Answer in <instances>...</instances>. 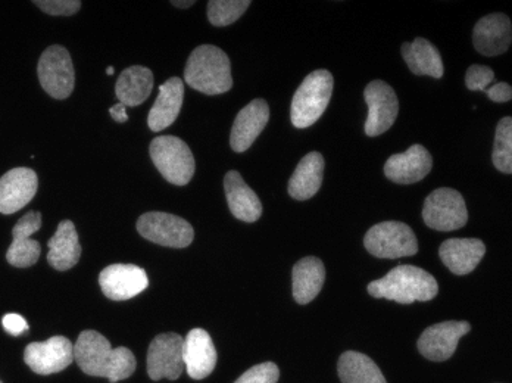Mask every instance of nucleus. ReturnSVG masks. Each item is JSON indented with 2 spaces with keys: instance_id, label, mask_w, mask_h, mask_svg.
<instances>
[{
  "instance_id": "nucleus-39",
  "label": "nucleus",
  "mask_w": 512,
  "mask_h": 383,
  "mask_svg": "<svg viewBox=\"0 0 512 383\" xmlns=\"http://www.w3.org/2000/svg\"><path fill=\"white\" fill-rule=\"evenodd\" d=\"M114 71H115V70H114V68H112V67H108V68H106V74H109V76H111V74H114Z\"/></svg>"
},
{
  "instance_id": "nucleus-3",
  "label": "nucleus",
  "mask_w": 512,
  "mask_h": 383,
  "mask_svg": "<svg viewBox=\"0 0 512 383\" xmlns=\"http://www.w3.org/2000/svg\"><path fill=\"white\" fill-rule=\"evenodd\" d=\"M184 80L192 89L205 95H221L233 86L230 59L217 46L202 45L189 56Z\"/></svg>"
},
{
  "instance_id": "nucleus-36",
  "label": "nucleus",
  "mask_w": 512,
  "mask_h": 383,
  "mask_svg": "<svg viewBox=\"0 0 512 383\" xmlns=\"http://www.w3.org/2000/svg\"><path fill=\"white\" fill-rule=\"evenodd\" d=\"M485 93L489 96L490 101L498 102V104L510 102L512 99V87L508 83H496L495 86L486 89Z\"/></svg>"
},
{
  "instance_id": "nucleus-40",
  "label": "nucleus",
  "mask_w": 512,
  "mask_h": 383,
  "mask_svg": "<svg viewBox=\"0 0 512 383\" xmlns=\"http://www.w3.org/2000/svg\"><path fill=\"white\" fill-rule=\"evenodd\" d=\"M0 383H2V382H0Z\"/></svg>"
},
{
  "instance_id": "nucleus-17",
  "label": "nucleus",
  "mask_w": 512,
  "mask_h": 383,
  "mask_svg": "<svg viewBox=\"0 0 512 383\" xmlns=\"http://www.w3.org/2000/svg\"><path fill=\"white\" fill-rule=\"evenodd\" d=\"M37 174L31 168H14L0 179V213L14 214L26 207L37 192Z\"/></svg>"
},
{
  "instance_id": "nucleus-32",
  "label": "nucleus",
  "mask_w": 512,
  "mask_h": 383,
  "mask_svg": "<svg viewBox=\"0 0 512 383\" xmlns=\"http://www.w3.org/2000/svg\"><path fill=\"white\" fill-rule=\"evenodd\" d=\"M280 378V370L276 363L256 364L248 372L243 373L234 383H277Z\"/></svg>"
},
{
  "instance_id": "nucleus-1",
  "label": "nucleus",
  "mask_w": 512,
  "mask_h": 383,
  "mask_svg": "<svg viewBox=\"0 0 512 383\" xmlns=\"http://www.w3.org/2000/svg\"><path fill=\"white\" fill-rule=\"evenodd\" d=\"M74 360L86 375L115 383L130 378L136 370V357L126 347L112 348L96 330H84L74 345Z\"/></svg>"
},
{
  "instance_id": "nucleus-38",
  "label": "nucleus",
  "mask_w": 512,
  "mask_h": 383,
  "mask_svg": "<svg viewBox=\"0 0 512 383\" xmlns=\"http://www.w3.org/2000/svg\"><path fill=\"white\" fill-rule=\"evenodd\" d=\"M174 6H177V8H189V6L195 5V2L193 0H189V2H179V0H173Z\"/></svg>"
},
{
  "instance_id": "nucleus-7",
  "label": "nucleus",
  "mask_w": 512,
  "mask_h": 383,
  "mask_svg": "<svg viewBox=\"0 0 512 383\" xmlns=\"http://www.w3.org/2000/svg\"><path fill=\"white\" fill-rule=\"evenodd\" d=\"M423 220L430 229L452 232L467 224L468 211L460 192L451 188L436 189L424 201Z\"/></svg>"
},
{
  "instance_id": "nucleus-35",
  "label": "nucleus",
  "mask_w": 512,
  "mask_h": 383,
  "mask_svg": "<svg viewBox=\"0 0 512 383\" xmlns=\"http://www.w3.org/2000/svg\"><path fill=\"white\" fill-rule=\"evenodd\" d=\"M2 326L12 336H20L28 332L26 319L17 313H8L3 316Z\"/></svg>"
},
{
  "instance_id": "nucleus-18",
  "label": "nucleus",
  "mask_w": 512,
  "mask_h": 383,
  "mask_svg": "<svg viewBox=\"0 0 512 383\" xmlns=\"http://www.w3.org/2000/svg\"><path fill=\"white\" fill-rule=\"evenodd\" d=\"M217 350L211 336L204 329H192L184 338L183 361L187 375L196 381L211 375L217 366Z\"/></svg>"
},
{
  "instance_id": "nucleus-6",
  "label": "nucleus",
  "mask_w": 512,
  "mask_h": 383,
  "mask_svg": "<svg viewBox=\"0 0 512 383\" xmlns=\"http://www.w3.org/2000/svg\"><path fill=\"white\" fill-rule=\"evenodd\" d=\"M365 249L377 258L396 260L412 257L418 252L415 233L401 221H383L368 230L364 238Z\"/></svg>"
},
{
  "instance_id": "nucleus-27",
  "label": "nucleus",
  "mask_w": 512,
  "mask_h": 383,
  "mask_svg": "<svg viewBox=\"0 0 512 383\" xmlns=\"http://www.w3.org/2000/svg\"><path fill=\"white\" fill-rule=\"evenodd\" d=\"M401 52L408 68L415 76H430L435 77V79H442L443 73H445L442 56H440L436 46L429 40L417 37L414 42L404 43Z\"/></svg>"
},
{
  "instance_id": "nucleus-28",
  "label": "nucleus",
  "mask_w": 512,
  "mask_h": 383,
  "mask_svg": "<svg viewBox=\"0 0 512 383\" xmlns=\"http://www.w3.org/2000/svg\"><path fill=\"white\" fill-rule=\"evenodd\" d=\"M154 87V74L149 68L134 65L127 68L118 77L115 93L121 104L126 107H137L151 95Z\"/></svg>"
},
{
  "instance_id": "nucleus-10",
  "label": "nucleus",
  "mask_w": 512,
  "mask_h": 383,
  "mask_svg": "<svg viewBox=\"0 0 512 383\" xmlns=\"http://www.w3.org/2000/svg\"><path fill=\"white\" fill-rule=\"evenodd\" d=\"M364 98L368 105L365 135L370 137L383 135L398 118L399 101L395 90L382 80H374L365 87Z\"/></svg>"
},
{
  "instance_id": "nucleus-9",
  "label": "nucleus",
  "mask_w": 512,
  "mask_h": 383,
  "mask_svg": "<svg viewBox=\"0 0 512 383\" xmlns=\"http://www.w3.org/2000/svg\"><path fill=\"white\" fill-rule=\"evenodd\" d=\"M40 84L55 99H67L74 90V65L70 52L62 46H51L39 59Z\"/></svg>"
},
{
  "instance_id": "nucleus-13",
  "label": "nucleus",
  "mask_w": 512,
  "mask_h": 383,
  "mask_svg": "<svg viewBox=\"0 0 512 383\" xmlns=\"http://www.w3.org/2000/svg\"><path fill=\"white\" fill-rule=\"evenodd\" d=\"M99 285L109 300L127 301L148 288L149 277L142 267L134 264H112L99 274Z\"/></svg>"
},
{
  "instance_id": "nucleus-24",
  "label": "nucleus",
  "mask_w": 512,
  "mask_h": 383,
  "mask_svg": "<svg viewBox=\"0 0 512 383\" xmlns=\"http://www.w3.org/2000/svg\"><path fill=\"white\" fill-rule=\"evenodd\" d=\"M326 282V267L317 257H305L293 267V298L298 304H309L323 289Z\"/></svg>"
},
{
  "instance_id": "nucleus-21",
  "label": "nucleus",
  "mask_w": 512,
  "mask_h": 383,
  "mask_svg": "<svg viewBox=\"0 0 512 383\" xmlns=\"http://www.w3.org/2000/svg\"><path fill=\"white\" fill-rule=\"evenodd\" d=\"M485 254L486 247L480 239H448L439 248L440 260L458 276L476 270Z\"/></svg>"
},
{
  "instance_id": "nucleus-8",
  "label": "nucleus",
  "mask_w": 512,
  "mask_h": 383,
  "mask_svg": "<svg viewBox=\"0 0 512 383\" xmlns=\"http://www.w3.org/2000/svg\"><path fill=\"white\" fill-rule=\"evenodd\" d=\"M137 232L162 247L186 248L195 238L189 221L167 213H146L137 220Z\"/></svg>"
},
{
  "instance_id": "nucleus-26",
  "label": "nucleus",
  "mask_w": 512,
  "mask_h": 383,
  "mask_svg": "<svg viewBox=\"0 0 512 383\" xmlns=\"http://www.w3.org/2000/svg\"><path fill=\"white\" fill-rule=\"evenodd\" d=\"M48 247V261L53 269L64 272L76 266L80 260L81 247L73 221L64 220L59 223L55 235L49 239Z\"/></svg>"
},
{
  "instance_id": "nucleus-31",
  "label": "nucleus",
  "mask_w": 512,
  "mask_h": 383,
  "mask_svg": "<svg viewBox=\"0 0 512 383\" xmlns=\"http://www.w3.org/2000/svg\"><path fill=\"white\" fill-rule=\"evenodd\" d=\"M249 6V0H211L208 2L209 23L215 27L230 26L245 14Z\"/></svg>"
},
{
  "instance_id": "nucleus-11",
  "label": "nucleus",
  "mask_w": 512,
  "mask_h": 383,
  "mask_svg": "<svg viewBox=\"0 0 512 383\" xmlns=\"http://www.w3.org/2000/svg\"><path fill=\"white\" fill-rule=\"evenodd\" d=\"M184 338L179 333H162L149 345L148 375L152 381H176L184 370Z\"/></svg>"
},
{
  "instance_id": "nucleus-23",
  "label": "nucleus",
  "mask_w": 512,
  "mask_h": 383,
  "mask_svg": "<svg viewBox=\"0 0 512 383\" xmlns=\"http://www.w3.org/2000/svg\"><path fill=\"white\" fill-rule=\"evenodd\" d=\"M224 191L231 214L236 219L254 223L262 214V204L258 195L246 185L239 171L231 170L224 177Z\"/></svg>"
},
{
  "instance_id": "nucleus-34",
  "label": "nucleus",
  "mask_w": 512,
  "mask_h": 383,
  "mask_svg": "<svg viewBox=\"0 0 512 383\" xmlns=\"http://www.w3.org/2000/svg\"><path fill=\"white\" fill-rule=\"evenodd\" d=\"M34 5L39 6L43 12L49 15H74L80 9L81 2L78 0H34Z\"/></svg>"
},
{
  "instance_id": "nucleus-37",
  "label": "nucleus",
  "mask_w": 512,
  "mask_h": 383,
  "mask_svg": "<svg viewBox=\"0 0 512 383\" xmlns=\"http://www.w3.org/2000/svg\"><path fill=\"white\" fill-rule=\"evenodd\" d=\"M109 114H111V117L114 118L115 121H118V123H126L128 121V115L126 111V105L117 104L114 105V107L109 110Z\"/></svg>"
},
{
  "instance_id": "nucleus-30",
  "label": "nucleus",
  "mask_w": 512,
  "mask_h": 383,
  "mask_svg": "<svg viewBox=\"0 0 512 383\" xmlns=\"http://www.w3.org/2000/svg\"><path fill=\"white\" fill-rule=\"evenodd\" d=\"M493 165L501 173H512V118L505 117L496 127L495 145L492 154Z\"/></svg>"
},
{
  "instance_id": "nucleus-22",
  "label": "nucleus",
  "mask_w": 512,
  "mask_h": 383,
  "mask_svg": "<svg viewBox=\"0 0 512 383\" xmlns=\"http://www.w3.org/2000/svg\"><path fill=\"white\" fill-rule=\"evenodd\" d=\"M183 99L184 83L179 77L168 79L162 86H159L158 98H156L154 107L149 111V129L152 132H161L170 127L179 117Z\"/></svg>"
},
{
  "instance_id": "nucleus-12",
  "label": "nucleus",
  "mask_w": 512,
  "mask_h": 383,
  "mask_svg": "<svg viewBox=\"0 0 512 383\" xmlns=\"http://www.w3.org/2000/svg\"><path fill=\"white\" fill-rule=\"evenodd\" d=\"M24 361L37 375H52L73 363L74 347L65 336H52L48 341L27 345Z\"/></svg>"
},
{
  "instance_id": "nucleus-20",
  "label": "nucleus",
  "mask_w": 512,
  "mask_h": 383,
  "mask_svg": "<svg viewBox=\"0 0 512 383\" xmlns=\"http://www.w3.org/2000/svg\"><path fill=\"white\" fill-rule=\"evenodd\" d=\"M512 42L511 20L505 14H490L476 24L473 31L474 48L479 54H505Z\"/></svg>"
},
{
  "instance_id": "nucleus-33",
  "label": "nucleus",
  "mask_w": 512,
  "mask_h": 383,
  "mask_svg": "<svg viewBox=\"0 0 512 383\" xmlns=\"http://www.w3.org/2000/svg\"><path fill=\"white\" fill-rule=\"evenodd\" d=\"M495 71L492 68L486 67V65L474 64L471 65L465 74V84L467 89L471 92H485L495 82Z\"/></svg>"
},
{
  "instance_id": "nucleus-19",
  "label": "nucleus",
  "mask_w": 512,
  "mask_h": 383,
  "mask_svg": "<svg viewBox=\"0 0 512 383\" xmlns=\"http://www.w3.org/2000/svg\"><path fill=\"white\" fill-rule=\"evenodd\" d=\"M270 120V107L264 99H255L237 114L231 129L230 145L234 152H245L251 148L256 137Z\"/></svg>"
},
{
  "instance_id": "nucleus-29",
  "label": "nucleus",
  "mask_w": 512,
  "mask_h": 383,
  "mask_svg": "<svg viewBox=\"0 0 512 383\" xmlns=\"http://www.w3.org/2000/svg\"><path fill=\"white\" fill-rule=\"evenodd\" d=\"M337 373L342 383H387L379 366L357 351H346L340 356Z\"/></svg>"
},
{
  "instance_id": "nucleus-25",
  "label": "nucleus",
  "mask_w": 512,
  "mask_h": 383,
  "mask_svg": "<svg viewBox=\"0 0 512 383\" xmlns=\"http://www.w3.org/2000/svg\"><path fill=\"white\" fill-rule=\"evenodd\" d=\"M324 158L320 152H309L296 167L289 180L287 191L293 199L307 201L312 198L323 185Z\"/></svg>"
},
{
  "instance_id": "nucleus-2",
  "label": "nucleus",
  "mask_w": 512,
  "mask_h": 383,
  "mask_svg": "<svg viewBox=\"0 0 512 383\" xmlns=\"http://www.w3.org/2000/svg\"><path fill=\"white\" fill-rule=\"evenodd\" d=\"M367 291L374 298L412 304L415 301H432L439 294V285L426 270L402 264L390 270L382 279L371 282Z\"/></svg>"
},
{
  "instance_id": "nucleus-15",
  "label": "nucleus",
  "mask_w": 512,
  "mask_h": 383,
  "mask_svg": "<svg viewBox=\"0 0 512 383\" xmlns=\"http://www.w3.org/2000/svg\"><path fill=\"white\" fill-rule=\"evenodd\" d=\"M433 160L424 146L412 145L404 154H395L384 164V176L399 185L420 182L432 171Z\"/></svg>"
},
{
  "instance_id": "nucleus-5",
  "label": "nucleus",
  "mask_w": 512,
  "mask_h": 383,
  "mask_svg": "<svg viewBox=\"0 0 512 383\" xmlns=\"http://www.w3.org/2000/svg\"><path fill=\"white\" fill-rule=\"evenodd\" d=\"M151 158L164 179L173 185H187L195 174L192 151L179 137H155L151 143Z\"/></svg>"
},
{
  "instance_id": "nucleus-14",
  "label": "nucleus",
  "mask_w": 512,
  "mask_h": 383,
  "mask_svg": "<svg viewBox=\"0 0 512 383\" xmlns=\"http://www.w3.org/2000/svg\"><path fill=\"white\" fill-rule=\"evenodd\" d=\"M471 330L468 322H443L429 326L418 339L421 356L430 361H446L454 356L458 342Z\"/></svg>"
},
{
  "instance_id": "nucleus-16",
  "label": "nucleus",
  "mask_w": 512,
  "mask_h": 383,
  "mask_svg": "<svg viewBox=\"0 0 512 383\" xmlns=\"http://www.w3.org/2000/svg\"><path fill=\"white\" fill-rule=\"evenodd\" d=\"M40 227H42V214L37 211H30L18 220L12 229L14 241L6 252V260L9 264L24 269V267H30L37 263L42 248H40L39 242L30 238L31 235L39 232Z\"/></svg>"
},
{
  "instance_id": "nucleus-4",
  "label": "nucleus",
  "mask_w": 512,
  "mask_h": 383,
  "mask_svg": "<svg viewBox=\"0 0 512 383\" xmlns=\"http://www.w3.org/2000/svg\"><path fill=\"white\" fill-rule=\"evenodd\" d=\"M330 71L317 70L305 77L292 99L290 120L296 129H307L320 120L333 95Z\"/></svg>"
}]
</instances>
